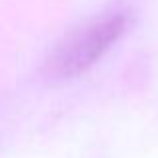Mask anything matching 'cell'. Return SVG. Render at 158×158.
Returning <instances> with one entry per match:
<instances>
[{
	"mask_svg": "<svg viewBox=\"0 0 158 158\" xmlns=\"http://www.w3.org/2000/svg\"><path fill=\"white\" fill-rule=\"evenodd\" d=\"M132 20V10L116 8L74 26L48 50L42 62V78L48 84L78 78L126 34Z\"/></svg>",
	"mask_w": 158,
	"mask_h": 158,
	"instance_id": "1",
	"label": "cell"
}]
</instances>
